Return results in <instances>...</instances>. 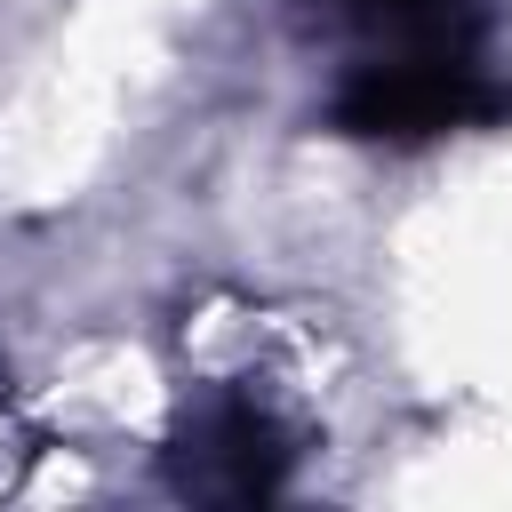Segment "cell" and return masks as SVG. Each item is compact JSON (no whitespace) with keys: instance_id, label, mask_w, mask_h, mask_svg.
<instances>
[{"instance_id":"obj_1","label":"cell","mask_w":512,"mask_h":512,"mask_svg":"<svg viewBox=\"0 0 512 512\" xmlns=\"http://www.w3.org/2000/svg\"><path fill=\"white\" fill-rule=\"evenodd\" d=\"M512 120V80L480 56H368L328 96V128L352 144H432Z\"/></svg>"},{"instance_id":"obj_2","label":"cell","mask_w":512,"mask_h":512,"mask_svg":"<svg viewBox=\"0 0 512 512\" xmlns=\"http://www.w3.org/2000/svg\"><path fill=\"white\" fill-rule=\"evenodd\" d=\"M192 448H200V488H216V496H232V504H264V496H280L288 488V464H296V448H288V432L248 400V392H224L200 424H192Z\"/></svg>"},{"instance_id":"obj_3","label":"cell","mask_w":512,"mask_h":512,"mask_svg":"<svg viewBox=\"0 0 512 512\" xmlns=\"http://www.w3.org/2000/svg\"><path fill=\"white\" fill-rule=\"evenodd\" d=\"M344 24L376 40V56H480L488 8L480 0H336Z\"/></svg>"}]
</instances>
